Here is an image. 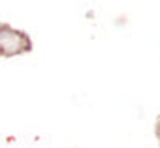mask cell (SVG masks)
I'll use <instances>...</instances> for the list:
<instances>
[{
  "label": "cell",
  "mask_w": 160,
  "mask_h": 148,
  "mask_svg": "<svg viewBox=\"0 0 160 148\" xmlns=\"http://www.w3.org/2000/svg\"><path fill=\"white\" fill-rule=\"evenodd\" d=\"M32 51V39L27 32L17 30L6 23H0V56L12 58Z\"/></svg>",
  "instance_id": "6da1fadb"
},
{
  "label": "cell",
  "mask_w": 160,
  "mask_h": 148,
  "mask_svg": "<svg viewBox=\"0 0 160 148\" xmlns=\"http://www.w3.org/2000/svg\"><path fill=\"white\" fill-rule=\"evenodd\" d=\"M154 135H156L158 144H160V116H158V120H156V124H154Z\"/></svg>",
  "instance_id": "7a4b0ae2"
}]
</instances>
